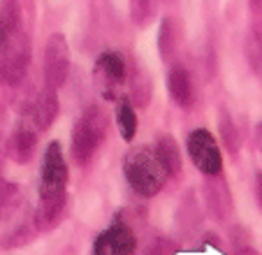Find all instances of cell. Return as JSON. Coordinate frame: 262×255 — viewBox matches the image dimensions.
Here are the masks:
<instances>
[{"label": "cell", "mask_w": 262, "mask_h": 255, "mask_svg": "<svg viewBox=\"0 0 262 255\" xmlns=\"http://www.w3.org/2000/svg\"><path fill=\"white\" fill-rule=\"evenodd\" d=\"M179 42H181V30H179L177 19L174 16H163L160 30H158V51L165 63H169L177 56Z\"/></svg>", "instance_id": "cell-15"}, {"label": "cell", "mask_w": 262, "mask_h": 255, "mask_svg": "<svg viewBox=\"0 0 262 255\" xmlns=\"http://www.w3.org/2000/svg\"><path fill=\"white\" fill-rule=\"evenodd\" d=\"M68 160H65V153L60 142H49V146L45 148V156H42V167H40V183H37V193H40V200H51V197H60L65 195V188H68Z\"/></svg>", "instance_id": "cell-5"}, {"label": "cell", "mask_w": 262, "mask_h": 255, "mask_svg": "<svg viewBox=\"0 0 262 255\" xmlns=\"http://www.w3.org/2000/svg\"><path fill=\"white\" fill-rule=\"evenodd\" d=\"M158 12V0H130V19L135 26L146 28Z\"/></svg>", "instance_id": "cell-20"}, {"label": "cell", "mask_w": 262, "mask_h": 255, "mask_svg": "<svg viewBox=\"0 0 262 255\" xmlns=\"http://www.w3.org/2000/svg\"><path fill=\"white\" fill-rule=\"evenodd\" d=\"M167 93L181 109H190L195 104L193 77L183 65H172L167 72Z\"/></svg>", "instance_id": "cell-13"}, {"label": "cell", "mask_w": 262, "mask_h": 255, "mask_svg": "<svg viewBox=\"0 0 262 255\" xmlns=\"http://www.w3.org/2000/svg\"><path fill=\"white\" fill-rule=\"evenodd\" d=\"M130 86H133V104L146 107L151 95H154V83H151V79H148L144 72H135Z\"/></svg>", "instance_id": "cell-21"}, {"label": "cell", "mask_w": 262, "mask_h": 255, "mask_svg": "<svg viewBox=\"0 0 262 255\" xmlns=\"http://www.w3.org/2000/svg\"><path fill=\"white\" fill-rule=\"evenodd\" d=\"M116 125H119V133L123 137V142L133 144L135 135H137L139 118H137V112H135V104L130 98L116 100Z\"/></svg>", "instance_id": "cell-16"}, {"label": "cell", "mask_w": 262, "mask_h": 255, "mask_svg": "<svg viewBox=\"0 0 262 255\" xmlns=\"http://www.w3.org/2000/svg\"><path fill=\"white\" fill-rule=\"evenodd\" d=\"M255 200H257V206L262 209V172L255 174Z\"/></svg>", "instance_id": "cell-24"}, {"label": "cell", "mask_w": 262, "mask_h": 255, "mask_svg": "<svg viewBox=\"0 0 262 255\" xmlns=\"http://www.w3.org/2000/svg\"><path fill=\"white\" fill-rule=\"evenodd\" d=\"M30 37L24 28L0 42V86H16L30 68Z\"/></svg>", "instance_id": "cell-3"}, {"label": "cell", "mask_w": 262, "mask_h": 255, "mask_svg": "<svg viewBox=\"0 0 262 255\" xmlns=\"http://www.w3.org/2000/svg\"><path fill=\"white\" fill-rule=\"evenodd\" d=\"M186 148H188V156L193 160V165L198 167L204 177H216L223 174V156L218 142L207 128H195L190 130L188 137H186Z\"/></svg>", "instance_id": "cell-7"}, {"label": "cell", "mask_w": 262, "mask_h": 255, "mask_svg": "<svg viewBox=\"0 0 262 255\" xmlns=\"http://www.w3.org/2000/svg\"><path fill=\"white\" fill-rule=\"evenodd\" d=\"M246 60L255 74H262V24H255L248 28L246 42H244Z\"/></svg>", "instance_id": "cell-18"}, {"label": "cell", "mask_w": 262, "mask_h": 255, "mask_svg": "<svg viewBox=\"0 0 262 255\" xmlns=\"http://www.w3.org/2000/svg\"><path fill=\"white\" fill-rule=\"evenodd\" d=\"M128 79V65L123 56L114 49H107L95 58L93 63V83L98 89L100 98L107 102H114L121 98L123 83Z\"/></svg>", "instance_id": "cell-4"}, {"label": "cell", "mask_w": 262, "mask_h": 255, "mask_svg": "<svg viewBox=\"0 0 262 255\" xmlns=\"http://www.w3.org/2000/svg\"><path fill=\"white\" fill-rule=\"evenodd\" d=\"M107 114L98 104L86 107V112L74 121L72 133H70V153H72L77 165H89L91 162V158L95 156L98 146L107 135Z\"/></svg>", "instance_id": "cell-2"}, {"label": "cell", "mask_w": 262, "mask_h": 255, "mask_svg": "<svg viewBox=\"0 0 262 255\" xmlns=\"http://www.w3.org/2000/svg\"><path fill=\"white\" fill-rule=\"evenodd\" d=\"M204 193V206H207L209 216L218 223H225L230 216H232V193H230L228 179L223 174H216V177H207L202 186Z\"/></svg>", "instance_id": "cell-10"}, {"label": "cell", "mask_w": 262, "mask_h": 255, "mask_svg": "<svg viewBox=\"0 0 262 255\" xmlns=\"http://www.w3.org/2000/svg\"><path fill=\"white\" fill-rule=\"evenodd\" d=\"M35 227H33V223L30 225H19V227H14V230L10 232V235H5L3 239H0V248H19V246H26V244H30V241L35 239Z\"/></svg>", "instance_id": "cell-22"}, {"label": "cell", "mask_w": 262, "mask_h": 255, "mask_svg": "<svg viewBox=\"0 0 262 255\" xmlns=\"http://www.w3.org/2000/svg\"><path fill=\"white\" fill-rule=\"evenodd\" d=\"M123 174L128 186L144 200L156 197L167 183V174L156 156V148L146 146V144L133 146L123 156Z\"/></svg>", "instance_id": "cell-1"}, {"label": "cell", "mask_w": 262, "mask_h": 255, "mask_svg": "<svg viewBox=\"0 0 262 255\" xmlns=\"http://www.w3.org/2000/svg\"><path fill=\"white\" fill-rule=\"evenodd\" d=\"M58 112H60L58 93H56V89L45 86V89L37 91V93H35V98L30 100L26 116L33 121V125L37 128L40 133H47V130L54 125L56 118H58Z\"/></svg>", "instance_id": "cell-11"}, {"label": "cell", "mask_w": 262, "mask_h": 255, "mask_svg": "<svg viewBox=\"0 0 262 255\" xmlns=\"http://www.w3.org/2000/svg\"><path fill=\"white\" fill-rule=\"evenodd\" d=\"M156 156H158L160 165H163L167 179H177L181 174V151H179V144L172 135H163L156 144Z\"/></svg>", "instance_id": "cell-14"}, {"label": "cell", "mask_w": 262, "mask_h": 255, "mask_svg": "<svg viewBox=\"0 0 262 255\" xmlns=\"http://www.w3.org/2000/svg\"><path fill=\"white\" fill-rule=\"evenodd\" d=\"M218 130H221L223 144H225L228 153L237 156L239 148H242V130L237 128V123H234L232 114L228 112V107L218 109Z\"/></svg>", "instance_id": "cell-17"}, {"label": "cell", "mask_w": 262, "mask_h": 255, "mask_svg": "<svg viewBox=\"0 0 262 255\" xmlns=\"http://www.w3.org/2000/svg\"><path fill=\"white\" fill-rule=\"evenodd\" d=\"M137 250V235L130 221L123 214H116L112 225L95 237L91 246V255H135Z\"/></svg>", "instance_id": "cell-6"}, {"label": "cell", "mask_w": 262, "mask_h": 255, "mask_svg": "<svg viewBox=\"0 0 262 255\" xmlns=\"http://www.w3.org/2000/svg\"><path fill=\"white\" fill-rule=\"evenodd\" d=\"M37 139H40V130L33 125L28 116L21 118L14 125L12 135L7 137L5 144V153L10 160L19 162V165H26V162L33 160L35 151H37Z\"/></svg>", "instance_id": "cell-9"}, {"label": "cell", "mask_w": 262, "mask_h": 255, "mask_svg": "<svg viewBox=\"0 0 262 255\" xmlns=\"http://www.w3.org/2000/svg\"><path fill=\"white\" fill-rule=\"evenodd\" d=\"M232 244L237 246V250L251 248V235H248V230H244L242 225L234 227V230H232Z\"/></svg>", "instance_id": "cell-23"}, {"label": "cell", "mask_w": 262, "mask_h": 255, "mask_svg": "<svg viewBox=\"0 0 262 255\" xmlns=\"http://www.w3.org/2000/svg\"><path fill=\"white\" fill-rule=\"evenodd\" d=\"M21 204V190L14 181L0 177V221H5L19 209Z\"/></svg>", "instance_id": "cell-19"}, {"label": "cell", "mask_w": 262, "mask_h": 255, "mask_svg": "<svg viewBox=\"0 0 262 255\" xmlns=\"http://www.w3.org/2000/svg\"><path fill=\"white\" fill-rule=\"evenodd\" d=\"M68 204H70V197L68 193L60 197H51V200H40L37 209L33 211V227L37 235H45V232H51L63 223L65 214H68Z\"/></svg>", "instance_id": "cell-12"}, {"label": "cell", "mask_w": 262, "mask_h": 255, "mask_svg": "<svg viewBox=\"0 0 262 255\" xmlns=\"http://www.w3.org/2000/svg\"><path fill=\"white\" fill-rule=\"evenodd\" d=\"M70 74V47L63 33H54L45 47V86L58 91Z\"/></svg>", "instance_id": "cell-8"}, {"label": "cell", "mask_w": 262, "mask_h": 255, "mask_svg": "<svg viewBox=\"0 0 262 255\" xmlns=\"http://www.w3.org/2000/svg\"><path fill=\"white\" fill-rule=\"evenodd\" d=\"M257 146H260V151H262V121H260V125H257Z\"/></svg>", "instance_id": "cell-26"}, {"label": "cell", "mask_w": 262, "mask_h": 255, "mask_svg": "<svg viewBox=\"0 0 262 255\" xmlns=\"http://www.w3.org/2000/svg\"><path fill=\"white\" fill-rule=\"evenodd\" d=\"M237 255H262V253H257L255 248H244V250H237Z\"/></svg>", "instance_id": "cell-25"}]
</instances>
